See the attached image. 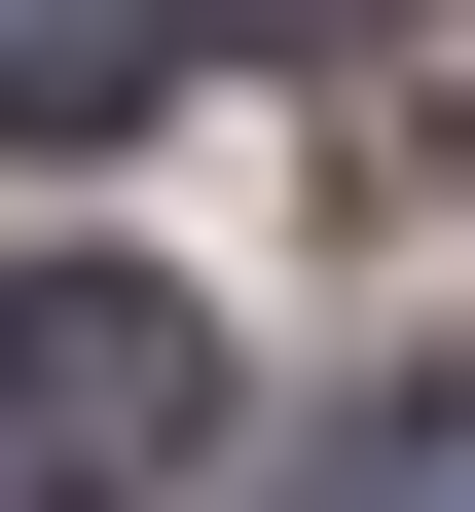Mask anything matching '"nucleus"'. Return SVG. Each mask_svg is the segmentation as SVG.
<instances>
[{
  "mask_svg": "<svg viewBox=\"0 0 475 512\" xmlns=\"http://www.w3.org/2000/svg\"><path fill=\"white\" fill-rule=\"evenodd\" d=\"M147 37H183V0H0V147H110V110H147Z\"/></svg>",
  "mask_w": 475,
  "mask_h": 512,
  "instance_id": "f03ea898",
  "label": "nucleus"
},
{
  "mask_svg": "<svg viewBox=\"0 0 475 512\" xmlns=\"http://www.w3.org/2000/svg\"><path fill=\"white\" fill-rule=\"evenodd\" d=\"M183 439H220V330L147 256H0V512H147Z\"/></svg>",
  "mask_w": 475,
  "mask_h": 512,
  "instance_id": "f257e3e1",
  "label": "nucleus"
},
{
  "mask_svg": "<svg viewBox=\"0 0 475 512\" xmlns=\"http://www.w3.org/2000/svg\"><path fill=\"white\" fill-rule=\"evenodd\" d=\"M256 512H439V366H366V403H329V439H293Z\"/></svg>",
  "mask_w": 475,
  "mask_h": 512,
  "instance_id": "7ed1b4c3",
  "label": "nucleus"
},
{
  "mask_svg": "<svg viewBox=\"0 0 475 512\" xmlns=\"http://www.w3.org/2000/svg\"><path fill=\"white\" fill-rule=\"evenodd\" d=\"M183 37H220V74H329V37H402V0H183Z\"/></svg>",
  "mask_w": 475,
  "mask_h": 512,
  "instance_id": "20e7f679",
  "label": "nucleus"
}]
</instances>
